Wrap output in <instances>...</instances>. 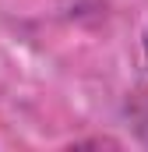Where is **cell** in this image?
<instances>
[{"instance_id": "obj_1", "label": "cell", "mask_w": 148, "mask_h": 152, "mask_svg": "<svg viewBox=\"0 0 148 152\" xmlns=\"http://www.w3.org/2000/svg\"><path fill=\"white\" fill-rule=\"evenodd\" d=\"M145 50H148V42H145Z\"/></svg>"}]
</instances>
